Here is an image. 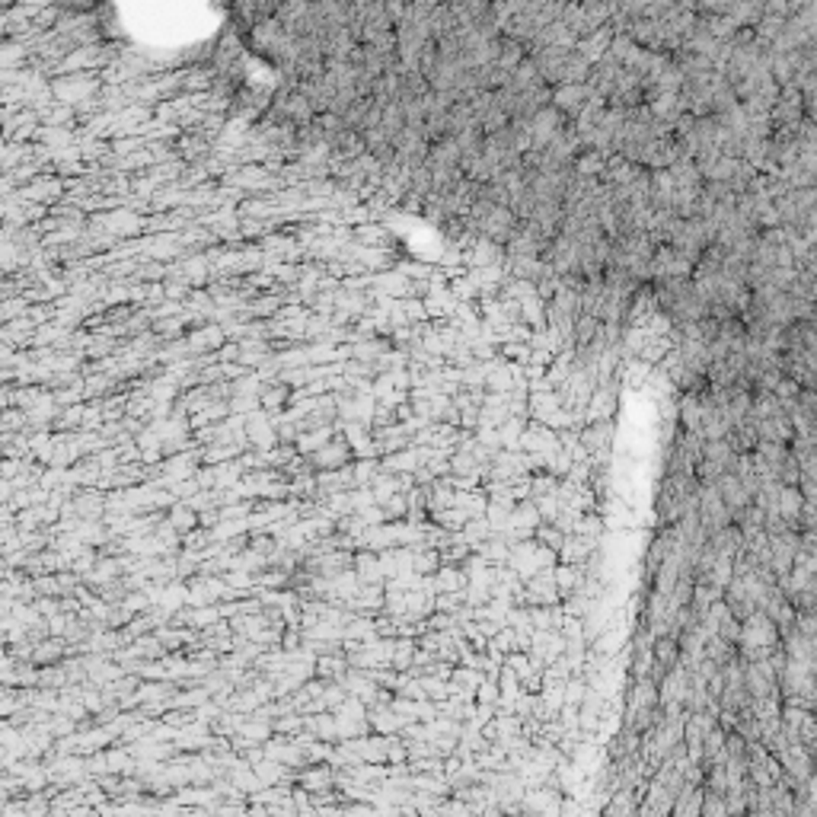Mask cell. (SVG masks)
<instances>
[{
  "label": "cell",
  "instance_id": "6da1fadb",
  "mask_svg": "<svg viewBox=\"0 0 817 817\" xmlns=\"http://www.w3.org/2000/svg\"><path fill=\"white\" fill-rule=\"evenodd\" d=\"M779 623L763 610H753L751 617L741 619V658L744 661H760L773 658V652L779 648Z\"/></svg>",
  "mask_w": 817,
  "mask_h": 817
}]
</instances>
